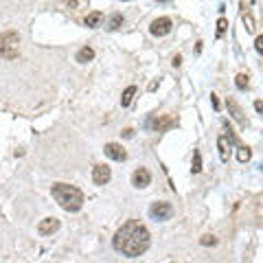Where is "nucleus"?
Instances as JSON below:
<instances>
[{"label":"nucleus","mask_w":263,"mask_h":263,"mask_svg":"<svg viewBox=\"0 0 263 263\" xmlns=\"http://www.w3.org/2000/svg\"><path fill=\"white\" fill-rule=\"evenodd\" d=\"M112 246H114L117 252L134 259V257H141V254H145L147 250H149L152 235L138 219H127L125 224L114 233Z\"/></svg>","instance_id":"1"},{"label":"nucleus","mask_w":263,"mask_h":263,"mask_svg":"<svg viewBox=\"0 0 263 263\" xmlns=\"http://www.w3.org/2000/svg\"><path fill=\"white\" fill-rule=\"evenodd\" d=\"M51 193L55 197V202L68 213H77V211H81V206H84V193L72 184L55 182L51 186Z\"/></svg>","instance_id":"2"},{"label":"nucleus","mask_w":263,"mask_h":263,"mask_svg":"<svg viewBox=\"0 0 263 263\" xmlns=\"http://www.w3.org/2000/svg\"><path fill=\"white\" fill-rule=\"evenodd\" d=\"M20 53V37L15 31H7L0 35V57L5 60H15Z\"/></svg>","instance_id":"3"},{"label":"nucleus","mask_w":263,"mask_h":263,"mask_svg":"<svg viewBox=\"0 0 263 263\" xmlns=\"http://www.w3.org/2000/svg\"><path fill=\"white\" fill-rule=\"evenodd\" d=\"M174 215V206L169 202H154L149 206V217L156 221H167Z\"/></svg>","instance_id":"4"},{"label":"nucleus","mask_w":263,"mask_h":263,"mask_svg":"<svg viewBox=\"0 0 263 263\" xmlns=\"http://www.w3.org/2000/svg\"><path fill=\"white\" fill-rule=\"evenodd\" d=\"M171 29H174V22L162 15V18H156V20L152 22L149 33H152L154 37H164V35H169V33H171Z\"/></svg>","instance_id":"5"},{"label":"nucleus","mask_w":263,"mask_h":263,"mask_svg":"<svg viewBox=\"0 0 263 263\" xmlns=\"http://www.w3.org/2000/svg\"><path fill=\"white\" fill-rule=\"evenodd\" d=\"M110 178H112V171H110L108 164H95V169H92V182L97 186L108 184Z\"/></svg>","instance_id":"6"},{"label":"nucleus","mask_w":263,"mask_h":263,"mask_svg":"<svg viewBox=\"0 0 263 263\" xmlns=\"http://www.w3.org/2000/svg\"><path fill=\"white\" fill-rule=\"evenodd\" d=\"M152 182V174L147 171L145 167H138L134 174H132V184H134L136 189H145V186H149Z\"/></svg>","instance_id":"7"},{"label":"nucleus","mask_w":263,"mask_h":263,"mask_svg":"<svg viewBox=\"0 0 263 263\" xmlns=\"http://www.w3.org/2000/svg\"><path fill=\"white\" fill-rule=\"evenodd\" d=\"M103 152H105V156L108 158H112V160H117V162H123L127 158V152L123 149V145H119V143H108L103 147Z\"/></svg>","instance_id":"8"},{"label":"nucleus","mask_w":263,"mask_h":263,"mask_svg":"<svg viewBox=\"0 0 263 263\" xmlns=\"http://www.w3.org/2000/svg\"><path fill=\"white\" fill-rule=\"evenodd\" d=\"M60 230V219L57 217H44L42 221L37 224V233L40 235H53Z\"/></svg>","instance_id":"9"},{"label":"nucleus","mask_w":263,"mask_h":263,"mask_svg":"<svg viewBox=\"0 0 263 263\" xmlns=\"http://www.w3.org/2000/svg\"><path fill=\"white\" fill-rule=\"evenodd\" d=\"M147 125H149V127H154L156 132H164V129H169V127H174V125H176V119H171V117L149 119V121H147Z\"/></svg>","instance_id":"10"},{"label":"nucleus","mask_w":263,"mask_h":263,"mask_svg":"<svg viewBox=\"0 0 263 263\" xmlns=\"http://www.w3.org/2000/svg\"><path fill=\"white\" fill-rule=\"evenodd\" d=\"M217 147H219V158H221V162H228V158H230V147H233V143H230L226 136H219L217 138Z\"/></svg>","instance_id":"11"},{"label":"nucleus","mask_w":263,"mask_h":263,"mask_svg":"<svg viewBox=\"0 0 263 263\" xmlns=\"http://www.w3.org/2000/svg\"><path fill=\"white\" fill-rule=\"evenodd\" d=\"M226 105H228V110H230V114H233V119L237 121V123H241V125H246V119H243V112H241V108L235 103V99H228L226 101Z\"/></svg>","instance_id":"12"},{"label":"nucleus","mask_w":263,"mask_h":263,"mask_svg":"<svg viewBox=\"0 0 263 263\" xmlns=\"http://www.w3.org/2000/svg\"><path fill=\"white\" fill-rule=\"evenodd\" d=\"M75 60H77L79 64H88V62H92V60H95V51H92V48H90V46H84V48H79Z\"/></svg>","instance_id":"13"},{"label":"nucleus","mask_w":263,"mask_h":263,"mask_svg":"<svg viewBox=\"0 0 263 263\" xmlns=\"http://www.w3.org/2000/svg\"><path fill=\"white\" fill-rule=\"evenodd\" d=\"M121 27H123V15H121V13L110 15V20L105 22V29H108V31H117V29H121Z\"/></svg>","instance_id":"14"},{"label":"nucleus","mask_w":263,"mask_h":263,"mask_svg":"<svg viewBox=\"0 0 263 263\" xmlns=\"http://www.w3.org/2000/svg\"><path fill=\"white\" fill-rule=\"evenodd\" d=\"M103 20V13L101 11H92L86 15V27H99V22Z\"/></svg>","instance_id":"15"},{"label":"nucleus","mask_w":263,"mask_h":263,"mask_svg":"<svg viewBox=\"0 0 263 263\" xmlns=\"http://www.w3.org/2000/svg\"><path fill=\"white\" fill-rule=\"evenodd\" d=\"M134 95H136V86H129L125 92H123V97H121V105L123 108H127V105L132 103V99H134Z\"/></svg>","instance_id":"16"},{"label":"nucleus","mask_w":263,"mask_h":263,"mask_svg":"<svg viewBox=\"0 0 263 263\" xmlns=\"http://www.w3.org/2000/svg\"><path fill=\"white\" fill-rule=\"evenodd\" d=\"M248 79H250V77L241 72V75H237V77H235V86L239 88V90H248V86H250V81H248Z\"/></svg>","instance_id":"17"},{"label":"nucleus","mask_w":263,"mask_h":263,"mask_svg":"<svg viewBox=\"0 0 263 263\" xmlns=\"http://www.w3.org/2000/svg\"><path fill=\"white\" fill-rule=\"evenodd\" d=\"M250 156H252L250 147H246V145H239V154H237V158H239V162H248V160H250Z\"/></svg>","instance_id":"18"},{"label":"nucleus","mask_w":263,"mask_h":263,"mask_svg":"<svg viewBox=\"0 0 263 263\" xmlns=\"http://www.w3.org/2000/svg\"><path fill=\"white\" fill-rule=\"evenodd\" d=\"M191 171H193V174H200V171H202V154L200 152L193 154V167H191Z\"/></svg>","instance_id":"19"},{"label":"nucleus","mask_w":263,"mask_h":263,"mask_svg":"<svg viewBox=\"0 0 263 263\" xmlns=\"http://www.w3.org/2000/svg\"><path fill=\"white\" fill-rule=\"evenodd\" d=\"M226 27H228V22H226L224 18H219V22H217V37H221V35H224Z\"/></svg>","instance_id":"20"},{"label":"nucleus","mask_w":263,"mask_h":263,"mask_svg":"<svg viewBox=\"0 0 263 263\" xmlns=\"http://www.w3.org/2000/svg\"><path fill=\"white\" fill-rule=\"evenodd\" d=\"M200 243L202 246H217V239H215V237H211V235H206V237H202V239H200Z\"/></svg>","instance_id":"21"},{"label":"nucleus","mask_w":263,"mask_h":263,"mask_svg":"<svg viewBox=\"0 0 263 263\" xmlns=\"http://www.w3.org/2000/svg\"><path fill=\"white\" fill-rule=\"evenodd\" d=\"M254 48H257V53H263V37L261 35L254 40Z\"/></svg>","instance_id":"22"},{"label":"nucleus","mask_w":263,"mask_h":263,"mask_svg":"<svg viewBox=\"0 0 263 263\" xmlns=\"http://www.w3.org/2000/svg\"><path fill=\"white\" fill-rule=\"evenodd\" d=\"M211 101H213V108L219 110V101H217V97H215V95H211Z\"/></svg>","instance_id":"23"},{"label":"nucleus","mask_w":263,"mask_h":263,"mask_svg":"<svg viewBox=\"0 0 263 263\" xmlns=\"http://www.w3.org/2000/svg\"><path fill=\"white\" fill-rule=\"evenodd\" d=\"M171 64H174V66H176V68H178V66H180V64H182V57H180V55H176V57H174V62H171Z\"/></svg>","instance_id":"24"},{"label":"nucleus","mask_w":263,"mask_h":263,"mask_svg":"<svg viewBox=\"0 0 263 263\" xmlns=\"http://www.w3.org/2000/svg\"><path fill=\"white\" fill-rule=\"evenodd\" d=\"M254 110L261 112V110H263V103H261V101H254Z\"/></svg>","instance_id":"25"},{"label":"nucleus","mask_w":263,"mask_h":263,"mask_svg":"<svg viewBox=\"0 0 263 263\" xmlns=\"http://www.w3.org/2000/svg\"><path fill=\"white\" fill-rule=\"evenodd\" d=\"M123 134H125L127 138H132V136H134V129H125V132H123Z\"/></svg>","instance_id":"26"},{"label":"nucleus","mask_w":263,"mask_h":263,"mask_svg":"<svg viewBox=\"0 0 263 263\" xmlns=\"http://www.w3.org/2000/svg\"><path fill=\"white\" fill-rule=\"evenodd\" d=\"M156 3H169V0H156Z\"/></svg>","instance_id":"27"}]
</instances>
